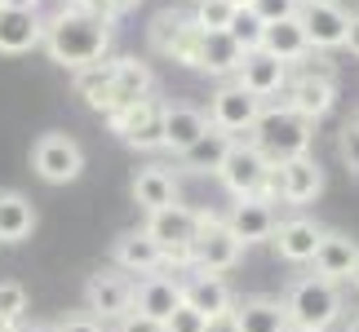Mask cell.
I'll list each match as a JSON object with an SVG mask.
<instances>
[{
	"label": "cell",
	"mask_w": 359,
	"mask_h": 332,
	"mask_svg": "<svg viewBox=\"0 0 359 332\" xmlns=\"http://www.w3.org/2000/svg\"><path fill=\"white\" fill-rule=\"evenodd\" d=\"M22 314H27V288L18 279H5V284H0V324L18 328Z\"/></svg>",
	"instance_id": "33"
},
{
	"label": "cell",
	"mask_w": 359,
	"mask_h": 332,
	"mask_svg": "<svg viewBox=\"0 0 359 332\" xmlns=\"http://www.w3.org/2000/svg\"><path fill=\"white\" fill-rule=\"evenodd\" d=\"M240 257H244V244L226 230V221L209 209H200V230L191 240V270L226 275V270L240 266Z\"/></svg>",
	"instance_id": "4"
},
{
	"label": "cell",
	"mask_w": 359,
	"mask_h": 332,
	"mask_svg": "<svg viewBox=\"0 0 359 332\" xmlns=\"http://www.w3.org/2000/svg\"><path fill=\"white\" fill-rule=\"evenodd\" d=\"M45 53L67 71H85L93 62H107L111 49V22L93 9L80 5H62L53 18H45V36H40Z\"/></svg>",
	"instance_id": "1"
},
{
	"label": "cell",
	"mask_w": 359,
	"mask_h": 332,
	"mask_svg": "<svg viewBox=\"0 0 359 332\" xmlns=\"http://www.w3.org/2000/svg\"><path fill=\"white\" fill-rule=\"evenodd\" d=\"M248 9H253L262 22H284V18H297L302 0H248Z\"/></svg>",
	"instance_id": "35"
},
{
	"label": "cell",
	"mask_w": 359,
	"mask_h": 332,
	"mask_svg": "<svg viewBox=\"0 0 359 332\" xmlns=\"http://www.w3.org/2000/svg\"><path fill=\"white\" fill-rule=\"evenodd\" d=\"M133 204L142 213H160L169 209V204H177V177L164 169V164H147V169L133 173Z\"/></svg>",
	"instance_id": "22"
},
{
	"label": "cell",
	"mask_w": 359,
	"mask_h": 332,
	"mask_svg": "<svg viewBox=\"0 0 359 332\" xmlns=\"http://www.w3.org/2000/svg\"><path fill=\"white\" fill-rule=\"evenodd\" d=\"M351 288H355V293H359V257H355V266H351V279H346Z\"/></svg>",
	"instance_id": "45"
},
{
	"label": "cell",
	"mask_w": 359,
	"mask_h": 332,
	"mask_svg": "<svg viewBox=\"0 0 359 332\" xmlns=\"http://www.w3.org/2000/svg\"><path fill=\"white\" fill-rule=\"evenodd\" d=\"M191 5H196V0H191Z\"/></svg>",
	"instance_id": "52"
},
{
	"label": "cell",
	"mask_w": 359,
	"mask_h": 332,
	"mask_svg": "<svg viewBox=\"0 0 359 332\" xmlns=\"http://www.w3.org/2000/svg\"><path fill=\"white\" fill-rule=\"evenodd\" d=\"M288 332H311V328H288Z\"/></svg>",
	"instance_id": "48"
},
{
	"label": "cell",
	"mask_w": 359,
	"mask_h": 332,
	"mask_svg": "<svg viewBox=\"0 0 359 332\" xmlns=\"http://www.w3.org/2000/svg\"><path fill=\"white\" fill-rule=\"evenodd\" d=\"M231 5H248V0H231Z\"/></svg>",
	"instance_id": "50"
},
{
	"label": "cell",
	"mask_w": 359,
	"mask_h": 332,
	"mask_svg": "<svg viewBox=\"0 0 359 332\" xmlns=\"http://www.w3.org/2000/svg\"><path fill=\"white\" fill-rule=\"evenodd\" d=\"M262 116V102L248 98V93L236 85V80H226V85H217V93L209 98V111H204V120H209V129L236 137V133H248Z\"/></svg>",
	"instance_id": "10"
},
{
	"label": "cell",
	"mask_w": 359,
	"mask_h": 332,
	"mask_svg": "<svg viewBox=\"0 0 359 332\" xmlns=\"http://www.w3.org/2000/svg\"><path fill=\"white\" fill-rule=\"evenodd\" d=\"M341 49H351L355 58H359V13H351V18H346V40H341Z\"/></svg>",
	"instance_id": "41"
},
{
	"label": "cell",
	"mask_w": 359,
	"mask_h": 332,
	"mask_svg": "<svg viewBox=\"0 0 359 332\" xmlns=\"http://www.w3.org/2000/svg\"><path fill=\"white\" fill-rule=\"evenodd\" d=\"M320 235L324 226L320 221H311V217H284V221H275V230H271V244H275V253H280V261H293V266H306V261L315 257V244H320Z\"/></svg>",
	"instance_id": "15"
},
{
	"label": "cell",
	"mask_w": 359,
	"mask_h": 332,
	"mask_svg": "<svg viewBox=\"0 0 359 332\" xmlns=\"http://www.w3.org/2000/svg\"><path fill=\"white\" fill-rule=\"evenodd\" d=\"M231 13H236V5H231V0H196L191 22H196L200 32H226Z\"/></svg>",
	"instance_id": "32"
},
{
	"label": "cell",
	"mask_w": 359,
	"mask_h": 332,
	"mask_svg": "<svg viewBox=\"0 0 359 332\" xmlns=\"http://www.w3.org/2000/svg\"><path fill=\"white\" fill-rule=\"evenodd\" d=\"M0 9H27V13H36L40 0H0Z\"/></svg>",
	"instance_id": "43"
},
{
	"label": "cell",
	"mask_w": 359,
	"mask_h": 332,
	"mask_svg": "<svg viewBox=\"0 0 359 332\" xmlns=\"http://www.w3.org/2000/svg\"><path fill=\"white\" fill-rule=\"evenodd\" d=\"M240 332H288V314L280 297H244L231 306Z\"/></svg>",
	"instance_id": "26"
},
{
	"label": "cell",
	"mask_w": 359,
	"mask_h": 332,
	"mask_svg": "<svg viewBox=\"0 0 359 332\" xmlns=\"http://www.w3.org/2000/svg\"><path fill=\"white\" fill-rule=\"evenodd\" d=\"M204 324H209V319H204L200 310H191L187 301H182V306H177L169 319H164V332H204Z\"/></svg>",
	"instance_id": "36"
},
{
	"label": "cell",
	"mask_w": 359,
	"mask_h": 332,
	"mask_svg": "<svg viewBox=\"0 0 359 332\" xmlns=\"http://www.w3.org/2000/svg\"><path fill=\"white\" fill-rule=\"evenodd\" d=\"M111 261L124 275H156L164 266V253L156 248V240H151L147 230H124L111 244Z\"/></svg>",
	"instance_id": "19"
},
{
	"label": "cell",
	"mask_w": 359,
	"mask_h": 332,
	"mask_svg": "<svg viewBox=\"0 0 359 332\" xmlns=\"http://www.w3.org/2000/svg\"><path fill=\"white\" fill-rule=\"evenodd\" d=\"M13 332H53V324H18Z\"/></svg>",
	"instance_id": "44"
},
{
	"label": "cell",
	"mask_w": 359,
	"mask_h": 332,
	"mask_svg": "<svg viewBox=\"0 0 359 332\" xmlns=\"http://www.w3.org/2000/svg\"><path fill=\"white\" fill-rule=\"evenodd\" d=\"M32 169L40 182L49 186H67L85 173V146L67 133H40L32 142Z\"/></svg>",
	"instance_id": "6"
},
{
	"label": "cell",
	"mask_w": 359,
	"mask_h": 332,
	"mask_svg": "<svg viewBox=\"0 0 359 332\" xmlns=\"http://www.w3.org/2000/svg\"><path fill=\"white\" fill-rule=\"evenodd\" d=\"M275 173H280V200L293 204V209L311 204V200L324 191V169H320L311 155H297V160L275 164Z\"/></svg>",
	"instance_id": "17"
},
{
	"label": "cell",
	"mask_w": 359,
	"mask_h": 332,
	"mask_svg": "<svg viewBox=\"0 0 359 332\" xmlns=\"http://www.w3.org/2000/svg\"><path fill=\"white\" fill-rule=\"evenodd\" d=\"M236 85L248 93V98L266 102V98H275V93H284L288 67H284L280 58H271L266 49H248L244 62H240V71H236Z\"/></svg>",
	"instance_id": "12"
},
{
	"label": "cell",
	"mask_w": 359,
	"mask_h": 332,
	"mask_svg": "<svg viewBox=\"0 0 359 332\" xmlns=\"http://www.w3.org/2000/svg\"><path fill=\"white\" fill-rule=\"evenodd\" d=\"M182 306V279H173V275H142V279L133 284V314H142V319H156L164 324L169 314Z\"/></svg>",
	"instance_id": "14"
},
{
	"label": "cell",
	"mask_w": 359,
	"mask_h": 332,
	"mask_svg": "<svg viewBox=\"0 0 359 332\" xmlns=\"http://www.w3.org/2000/svg\"><path fill=\"white\" fill-rule=\"evenodd\" d=\"M204 129H209V120H204L200 106L173 102V106H164V116H160V146L173 151V155H182V151L196 142Z\"/></svg>",
	"instance_id": "21"
},
{
	"label": "cell",
	"mask_w": 359,
	"mask_h": 332,
	"mask_svg": "<svg viewBox=\"0 0 359 332\" xmlns=\"http://www.w3.org/2000/svg\"><path fill=\"white\" fill-rule=\"evenodd\" d=\"M133 306V279L124 270H98L85 279V314L93 319H124Z\"/></svg>",
	"instance_id": "11"
},
{
	"label": "cell",
	"mask_w": 359,
	"mask_h": 332,
	"mask_svg": "<svg viewBox=\"0 0 359 332\" xmlns=\"http://www.w3.org/2000/svg\"><path fill=\"white\" fill-rule=\"evenodd\" d=\"M346 18L351 13L341 9L337 0H315V5L297 9V22H302V32H306L311 49H341V40H346Z\"/></svg>",
	"instance_id": "13"
},
{
	"label": "cell",
	"mask_w": 359,
	"mask_h": 332,
	"mask_svg": "<svg viewBox=\"0 0 359 332\" xmlns=\"http://www.w3.org/2000/svg\"><path fill=\"white\" fill-rule=\"evenodd\" d=\"M142 230L164 253V266H191V240H196V230H200V209L169 204V209H160V213H147Z\"/></svg>",
	"instance_id": "5"
},
{
	"label": "cell",
	"mask_w": 359,
	"mask_h": 332,
	"mask_svg": "<svg viewBox=\"0 0 359 332\" xmlns=\"http://www.w3.org/2000/svg\"><path fill=\"white\" fill-rule=\"evenodd\" d=\"M262 32H266V22L248 5H236V13H231V22H226V36L248 53V49H262Z\"/></svg>",
	"instance_id": "31"
},
{
	"label": "cell",
	"mask_w": 359,
	"mask_h": 332,
	"mask_svg": "<svg viewBox=\"0 0 359 332\" xmlns=\"http://www.w3.org/2000/svg\"><path fill=\"white\" fill-rule=\"evenodd\" d=\"M72 85L76 93L85 98L89 111H102V116H111L116 111V98H111V62H93L85 71H72Z\"/></svg>",
	"instance_id": "29"
},
{
	"label": "cell",
	"mask_w": 359,
	"mask_h": 332,
	"mask_svg": "<svg viewBox=\"0 0 359 332\" xmlns=\"http://www.w3.org/2000/svg\"><path fill=\"white\" fill-rule=\"evenodd\" d=\"M36 230V204L22 191H0V244H22Z\"/></svg>",
	"instance_id": "28"
},
{
	"label": "cell",
	"mask_w": 359,
	"mask_h": 332,
	"mask_svg": "<svg viewBox=\"0 0 359 332\" xmlns=\"http://www.w3.org/2000/svg\"><path fill=\"white\" fill-rule=\"evenodd\" d=\"M341 332H359V310L351 314V319H346V324H341Z\"/></svg>",
	"instance_id": "46"
},
{
	"label": "cell",
	"mask_w": 359,
	"mask_h": 332,
	"mask_svg": "<svg viewBox=\"0 0 359 332\" xmlns=\"http://www.w3.org/2000/svg\"><path fill=\"white\" fill-rule=\"evenodd\" d=\"M156 93V71L142 58H111V98L116 106H129L137 98Z\"/></svg>",
	"instance_id": "24"
},
{
	"label": "cell",
	"mask_w": 359,
	"mask_h": 332,
	"mask_svg": "<svg viewBox=\"0 0 359 332\" xmlns=\"http://www.w3.org/2000/svg\"><path fill=\"white\" fill-rule=\"evenodd\" d=\"M142 0H102V18L111 22V18H124V13H133Z\"/></svg>",
	"instance_id": "40"
},
{
	"label": "cell",
	"mask_w": 359,
	"mask_h": 332,
	"mask_svg": "<svg viewBox=\"0 0 359 332\" xmlns=\"http://www.w3.org/2000/svg\"><path fill=\"white\" fill-rule=\"evenodd\" d=\"M262 49H266L271 58H280L284 67H293V62H302V58H311L306 32H302V22H297V18L266 22V32H262Z\"/></svg>",
	"instance_id": "27"
},
{
	"label": "cell",
	"mask_w": 359,
	"mask_h": 332,
	"mask_svg": "<svg viewBox=\"0 0 359 332\" xmlns=\"http://www.w3.org/2000/svg\"><path fill=\"white\" fill-rule=\"evenodd\" d=\"M244 62V49L231 40L226 32H204L200 36V53H196V71L204 76H217V80H236Z\"/></svg>",
	"instance_id": "23"
},
{
	"label": "cell",
	"mask_w": 359,
	"mask_h": 332,
	"mask_svg": "<svg viewBox=\"0 0 359 332\" xmlns=\"http://www.w3.org/2000/svg\"><path fill=\"white\" fill-rule=\"evenodd\" d=\"M116 332H164V324H156V319H142V314H124V319H116Z\"/></svg>",
	"instance_id": "39"
},
{
	"label": "cell",
	"mask_w": 359,
	"mask_h": 332,
	"mask_svg": "<svg viewBox=\"0 0 359 332\" xmlns=\"http://www.w3.org/2000/svg\"><path fill=\"white\" fill-rule=\"evenodd\" d=\"M302 5H315V0H302Z\"/></svg>",
	"instance_id": "51"
},
{
	"label": "cell",
	"mask_w": 359,
	"mask_h": 332,
	"mask_svg": "<svg viewBox=\"0 0 359 332\" xmlns=\"http://www.w3.org/2000/svg\"><path fill=\"white\" fill-rule=\"evenodd\" d=\"M337 155H341V164H346V173L359 177V133L351 129V124L337 133Z\"/></svg>",
	"instance_id": "37"
},
{
	"label": "cell",
	"mask_w": 359,
	"mask_h": 332,
	"mask_svg": "<svg viewBox=\"0 0 359 332\" xmlns=\"http://www.w3.org/2000/svg\"><path fill=\"white\" fill-rule=\"evenodd\" d=\"M337 102V80L333 71H302V76H288L284 85V106L302 120H324Z\"/></svg>",
	"instance_id": "9"
},
{
	"label": "cell",
	"mask_w": 359,
	"mask_h": 332,
	"mask_svg": "<svg viewBox=\"0 0 359 332\" xmlns=\"http://www.w3.org/2000/svg\"><path fill=\"white\" fill-rule=\"evenodd\" d=\"M284 301V314H288V328H311V332H328L341 319V293L337 284L320 279V275H306V279H293Z\"/></svg>",
	"instance_id": "3"
},
{
	"label": "cell",
	"mask_w": 359,
	"mask_h": 332,
	"mask_svg": "<svg viewBox=\"0 0 359 332\" xmlns=\"http://www.w3.org/2000/svg\"><path fill=\"white\" fill-rule=\"evenodd\" d=\"M53 332H107V328H102V319H93V314L80 310V314H67L62 324H53Z\"/></svg>",
	"instance_id": "38"
},
{
	"label": "cell",
	"mask_w": 359,
	"mask_h": 332,
	"mask_svg": "<svg viewBox=\"0 0 359 332\" xmlns=\"http://www.w3.org/2000/svg\"><path fill=\"white\" fill-rule=\"evenodd\" d=\"M351 129H355V133H359V111H355V120H351Z\"/></svg>",
	"instance_id": "47"
},
{
	"label": "cell",
	"mask_w": 359,
	"mask_h": 332,
	"mask_svg": "<svg viewBox=\"0 0 359 332\" xmlns=\"http://www.w3.org/2000/svg\"><path fill=\"white\" fill-rule=\"evenodd\" d=\"M0 332H13V328H9V324H0Z\"/></svg>",
	"instance_id": "49"
},
{
	"label": "cell",
	"mask_w": 359,
	"mask_h": 332,
	"mask_svg": "<svg viewBox=\"0 0 359 332\" xmlns=\"http://www.w3.org/2000/svg\"><path fill=\"white\" fill-rule=\"evenodd\" d=\"M160 116H164V102L160 98H137L129 106H116L107 124L111 133L120 137L124 146L133 151H160Z\"/></svg>",
	"instance_id": "8"
},
{
	"label": "cell",
	"mask_w": 359,
	"mask_h": 332,
	"mask_svg": "<svg viewBox=\"0 0 359 332\" xmlns=\"http://www.w3.org/2000/svg\"><path fill=\"white\" fill-rule=\"evenodd\" d=\"M182 301L191 310H200L204 319H217V314H226L231 306H236V293H231V284L222 279V275L196 270L191 279H182Z\"/></svg>",
	"instance_id": "20"
},
{
	"label": "cell",
	"mask_w": 359,
	"mask_h": 332,
	"mask_svg": "<svg viewBox=\"0 0 359 332\" xmlns=\"http://www.w3.org/2000/svg\"><path fill=\"white\" fill-rule=\"evenodd\" d=\"M45 36V18L27 9H0V53H32Z\"/></svg>",
	"instance_id": "25"
},
{
	"label": "cell",
	"mask_w": 359,
	"mask_h": 332,
	"mask_svg": "<svg viewBox=\"0 0 359 332\" xmlns=\"http://www.w3.org/2000/svg\"><path fill=\"white\" fill-rule=\"evenodd\" d=\"M222 221H226V230L248 248V244L271 240V230H275V221H280V217H275V204H266V200L253 195V200H236Z\"/></svg>",
	"instance_id": "16"
},
{
	"label": "cell",
	"mask_w": 359,
	"mask_h": 332,
	"mask_svg": "<svg viewBox=\"0 0 359 332\" xmlns=\"http://www.w3.org/2000/svg\"><path fill=\"white\" fill-rule=\"evenodd\" d=\"M271 169H275V164L262 155L253 142H240V137H236V142H231V151H226V160H222V169H217V177H222V186H226L236 200H253V195L262 200Z\"/></svg>",
	"instance_id": "7"
},
{
	"label": "cell",
	"mask_w": 359,
	"mask_h": 332,
	"mask_svg": "<svg viewBox=\"0 0 359 332\" xmlns=\"http://www.w3.org/2000/svg\"><path fill=\"white\" fill-rule=\"evenodd\" d=\"M355 257H359V244L351 240V235H341V230H324V235H320V244H315L311 266H315V275H320V279L341 284V279H351Z\"/></svg>",
	"instance_id": "18"
},
{
	"label": "cell",
	"mask_w": 359,
	"mask_h": 332,
	"mask_svg": "<svg viewBox=\"0 0 359 332\" xmlns=\"http://www.w3.org/2000/svg\"><path fill=\"white\" fill-rule=\"evenodd\" d=\"M231 142H236V137H226L217 129H204L196 142L182 151V169H191V173H217L222 160H226V151H231Z\"/></svg>",
	"instance_id": "30"
},
{
	"label": "cell",
	"mask_w": 359,
	"mask_h": 332,
	"mask_svg": "<svg viewBox=\"0 0 359 332\" xmlns=\"http://www.w3.org/2000/svg\"><path fill=\"white\" fill-rule=\"evenodd\" d=\"M248 133H253L248 142H253L271 164L311 155V142H315V124L302 120V116H293L284 102L280 106H262V116H257V124Z\"/></svg>",
	"instance_id": "2"
},
{
	"label": "cell",
	"mask_w": 359,
	"mask_h": 332,
	"mask_svg": "<svg viewBox=\"0 0 359 332\" xmlns=\"http://www.w3.org/2000/svg\"><path fill=\"white\" fill-rule=\"evenodd\" d=\"M182 22H187V13H173V9H164V13H156V22H151V32H147V40H151V49H156V53H169V45H173V36L182 32Z\"/></svg>",
	"instance_id": "34"
},
{
	"label": "cell",
	"mask_w": 359,
	"mask_h": 332,
	"mask_svg": "<svg viewBox=\"0 0 359 332\" xmlns=\"http://www.w3.org/2000/svg\"><path fill=\"white\" fill-rule=\"evenodd\" d=\"M204 332H240V324H236V314H217V319H209V324H204Z\"/></svg>",
	"instance_id": "42"
}]
</instances>
